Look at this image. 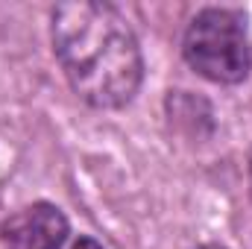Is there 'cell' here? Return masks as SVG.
<instances>
[{
    "label": "cell",
    "instance_id": "6da1fadb",
    "mask_svg": "<svg viewBox=\"0 0 252 249\" xmlns=\"http://www.w3.org/2000/svg\"><path fill=\"white\" fill-rule=\"evenodd\" d=\"M53 53L79 100L94 109H124L144 79L138 38L112 3L70 0L50 15Z\"/></svg>",
    "mask_w": 252,
    "mask_h": 249
},
{
    "label": "cell",
    "instance_id": "7a4b0ae2",
    "mask_svg": "<svg viewBox=\"0 0 252 249\" xmlns=\"http://www.w3.org/2000/svg\"><path fill=\"white\" fill-rule=\"evenodd\" d=\"M182 56L202 79L217 85H238L252 70V47L247 18L229 6H205L190 18Z\"/></svg>",
    "mask_w": 252,
    "mask_h": 249
},
{
    "label": "cell",
    "instance_id": "3957f363",
    "mask_svg": "<svg viewBox=\"0 0 252 249\" xmlns=\"http://www.w3.org/2000/svg\"><path fill=\"white\" fill-rule=\"evenodd\" d=\"M0 238L6 249H62L67 217L50 202H32L3 220Z\"/></svg>",
    "mask_w": 252,
    "mask_h": 249
},
{
    "label": "cell",
    "instance_id": "277c9868",
    "mask_svg": "<svg viewBox=\"0 0 252 249\" xmlns=\"http://www.w3.org/2000/svg\"><path fill=\"white\" fill-rule=\"evenodd\" d=\"M70 249H103V247H100V244H97L94 238L82 235V238H76V241H73V247H70Z\"/></svg>",
    "mask_w": 252,
    "mask_h": 249
},
{
    "label": "cell",
    "instance_id": "5b68a950",
    "mask_svg": "<svg viewBox=\"0 0 252 249\" xmlns=\"http://www.w3.org/2000/svg\"><path fill=\"white\" fill-rule=\"evenodd\" d=\"M196 249H223V247H196Z\"/></svg>",
    "mask_w": 252,
    "mask_h": 249
}]
</instances>
